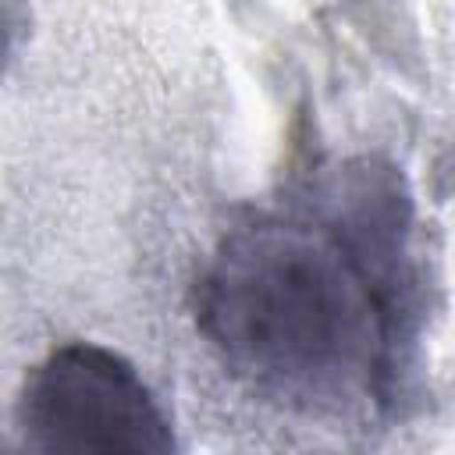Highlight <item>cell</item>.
I'll use <instances>...</instances> for the list:
<instances>
[{
  "mask_svg": "<svg viewBox=\"0 0 455 455\" xmlns=\"http://www.w3.org/2000/svg\"><path fill=\"white\" fill-rule=\"evenodd\" d=\"M14 43H18V11L14 0H0V78L14 57Z\"/></svg>",
  "mask_w": 455,
  "mask_h": 455,
  "instance_id": "obj_3",
  "label": "cell"
},
{
  "mask_svg": "<svg viewBox=\"0 0 455 455\" xmlns=\"http://www.w3.org/2000/svg\"><path fill=\"white\" fill-rule=\"evenodd\" d=\"M25 448L50 455H167L174 419L132 359L100 341H64L36 359L14 398Z\"/></svg>",
  "mask_w": 455,
  "mask_h": 455,
  "instance_id": "obj_2",
  "label": "cell"
},
{
  "mask_svg": "<svg viewBox=\"0 0 455 455\" xmlns=\"http://www.w3.org/2000/svg\"><path fill=\"white\" fill-rule=\"evenodd\" d=\"M192 316L259 398L327 419L395 416L423 338L402 174L370 156L341 160L302 203L224 231L192 284Z\"/></svg>",
  "mask_w": 455,
  "mask_h": 455,
  "instance_id": "obj_1",
  "label": "cell"
}]
</instances>
